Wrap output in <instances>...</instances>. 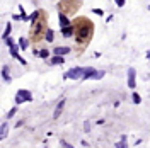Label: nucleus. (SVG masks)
Segmentation results:
<instances>
[{"instance_id": "f257e3e1", "label": "nucleus", "mask_w": 150, "mask_h": 148, "mask_svg": "<svg viewBox=\"0 0 150 148\" xmlns=\"http://www.w3.org/2000/svg\"><path fill=\"white\" fill-rule=\"evenodd\" d=\"M74 26V37H75V48L77 53L85 51V48L89 46L91 39L94 34V24L91 22L89 17H77L75 20H72Z\"/></svg>"}, {"instance_id": "f03ea898", "label": "nucleus", "mask_w": 150, "mask_h": 148, "mask_svg": "<svg viewBox=\"0 0 150 148\" xmlns=\"http://www.w3.org/2000/svg\"><path fill=\"white\" fill-rule=\"evenodd\" d=\"M48 29V14L44 10L39 9V16L34 22H31V31H29V41L38 44L39 41H43L44 31Z\"/></svg>"}, {"instance_id": "7ed1b4c3", "label": "nucleus", "mask_w": 150, "mask_h": 148, "mask_svg": "<svg viewBox=\"0 0 150 148\" xmlns=\"http://www.w3.org/2000/svg\"><path fill=\"white\" fill-rule=\"evenodd\" d=\"M80 5H82L80 0H60L58 2V12H61V14L70 17L80 9Z\"/></svg>"}, {"instance_id": "20e7f679", "label": "nucleus", "mask_w": 150, "mask_h": 148, "mask_svg": "<svg viewBox=\"0 0 150 148\" xmlns=\"http://www.w3.org/2000/svg\"><path fill=\"white\" fill-rule=\"evenodd\" d=\"M33 100V95L29 90L26 89H19L17 94H16V104H22V102H31Z\"/></svg>"}, {"instance_id": "39448f33", "label": "nucleus", "mask_w": 150, "mask_h": 148, "mask_svg": "<svg viewBox=\"0 0 150 148\" xmlns=\"http://www.w3.org/2000/svg\"><path fill=\"white\" fill-rule=\"evenodd\" d=\"M9 48H10V55L14 56V58H17V61H20V65H27V61L19 55V46L16 44V43H14L12 46H9Z\"/></svg>"}, {"instance_id": "423d86ee", "label": "nucleus", "mask_w": 150, "mask_h": 148, "mask_svg": "<svg viewBox=\"0 0 150 148\" xmlns=\"http://www.w3.org/2000/svg\"><path fill=\"white\" fill-rule=\"evenodd\" d=\"M80 75H82V68H70L67 73L63 75L65 78H72V80H77V78H80Z\"/></svg>"}, {"instance_id": "0eeeda50", "label": "nucleus", "mask_w": 150, "mask_h": 148, "mask_svg": "<svg viewBox=\"0 0 150 148\" xmlns=\"http://www.w3.org/2000/svg\"><path fill=\"white\" fill-rule=\"evenodd\" d=\"M136 72H135V68H130L128 70V87L130 89H135L136 87Z\"/></svg>"}, {"instance_id": "6e6552de", "label": "nucleus", "mask_w": 150, "mask_h": 148, "mask_svg": "<svg viewBox=\"0 0 150 148\" xmlns=\"http://www.w3.org/2000/svg\"><path fill=\"white\" fill-rule=\"evenodd\" d=\"M72 51L70 46H58V48H53V55H60V56H65Z\"/></svg>"}, {"instance_id": "1a4fd4ad", "label": "nucleus", "mask_w": 150, "mask_h": 148, "mask_svg": "<svg viewBox=\"0 0 150 148\" xmlns=\"http://www.w3.org/2000/svg\"><path fill=\"white\" fill-rule=\"evenodd\" d=\"M60 33H61L63 37H74V26H72V24H70V26H65V27L60 29Z\"/></svg>"}, {"instance_id": "9d476101", "label": "nucleus", "mask_w": 150, "mask_h": 148, "mask_svg": "<svg viewBox=\"0 0 150 148\" xmlns=\"http://www.w3.org/2000/svg\"><path fill=\"white\" fill-rule=\"evenodd\" d=\"M58 20H60V26L61 27H65V26H70L72 24V20L68 16H65V14H61V12H58Z\"/></svg>"}, {"instance_id": "9b49d317", "label": "nucleus", "mask_w": 150, "mask_h": 148, "mask_svg": "<svg viewBox=\"0 0 150 148\" xmlns=\"http://www.w3.org/2000/svg\"><path fill=\"white\" fill-rule=\"evenodd\" d=\"M63 63H65V60L60 55H53L50 58V65H63Z\"/></svg>"}, {"instance_id": "f8f14e48", "label": "nucleus", "mask_w": 150, "mask_h": 148, "mask_svg": "<svg viewBox=\"0 0 150 148\" xmlns=\"http://www.w3.org/2000/svg\"><path fill=\"white\" fill-rule=\"evenodd\" d=\"M65 102H67L65 99H61V100L58 102V107L55 109V116H53L55 119H56V117H60V114H61V111H63V107H65Z\"/></svg>"}, {"instance_id": "ddd939ff", "label": "nucleus", "mask_w": 150, "mask_h": 148, "mask_svg": "<svg viewBox=\"0 0 150 148\" xmlns=\"http://www.w3.org/2000/svg\"><path fill=\"white\" fill-rule=\"evenodd\" d=\"M104 75H106V72H104V70H94L89 78H94V80H101Z\"/></svg>"}, {"instance_id": "4468645a", "label": "nucleus", "mask_w": 150, "mask_h": 148, "mask_svg": "<svg viewBox=\"0 0 150 148\" xmlns=\"http://www.w3.org/2000/svg\"><path fill=\"white\" fill-rule=\"evenodd\" d=\"M19 50H29V41L26 37H20L19 39Z\"/></svg>"}, {"instance_id": "2eb2a0df", "label": "nucleus", "mask_w": 150, "mask_h": 148, "mask_svg": "<svg viewBox=\"0 0 150 148\" xmlns=\"http://www.w3.org/2000/svg\"><path fill=\"white\" fill-rule=\"evenodd\" d=\"M92 72H94V68H91V67H87V68H82V75H80V77H82L84 80H87V78L91 77V73H92Z\"/></svg>"}, {"instance_id": "dca6fc26", "label": "nucleus", "mask_w": 150, "mask_h": 148, "mask_svg": "<svg viewBox=\"0 0 150 148\" xmlns=\"http://www.w3.org/2000/svg\"><path fill=\"white\" fill-rule=\"evenodd\" d=\"M44 39H46L48 43H51V41L55 39V33H53L51 29H46V31H44Z\"/></svg>"}, {"instance_id": "f3484780", "label": "nucleus", "mask_w": 150, "mask_h": 148, "mask_svg": "<svg viewBox=\"0 0 150 148\" xmlns=\"http://www.w3.org/2000/svg\"><path fill=\"white\" fill-rule=\"evenodd\" d=\"M2 77H3L5 82H10V75H9V67H7V65L2 68Z\"/></svg>"}, {"instance_id": "a211bd4d", "label": "nucleus", "mask_w": 150, "mask_h": 148, "mask_svg": "<svg viewBox=\"0 0 150 148\" xmlns=\"http://www.w3.org/2000/svg\"><path fill=\"white\" fill-rule=\"evenodd\" d=\"M10 31H12V24L9 22V24L5 26V29H3V34H2V37H3V39H5V37H9V36H10Z\"/></svg>"}, {"instance_id": "6ab92c4d", "label": "nucleus", "mask_w": 150, "mask_h": 148, "mask_svg": "<svg viewBox=\"0 0 150 148\" xmlns=\"http://www.w3.org/2000/svg\"><path fill=\"white\" fill-rule=\"evenodd\" d=\"M36 55L41 56V58H48V56H50V51H48L46 48H43V50H39V51H38Z\"/></svg>"}, {"instance_id": "aec40b11", "label": "nucleus", "mask_w": 150, "mask_h": 148, "mask_svg": "<svg viewBox=\"0 0 150 148\" xmlns=\"http://www.w3.org/2000/svg\"><path fill=\"white\" fill-rule=\"evenodd\" d=\"M38 16H39V10H36V12H33L31 16H27V22H34L38 19Z\"/></svg>"}, {"instance_id": "412c9836", "label": "nucleus", "mask_w": 150, "mask_h": 148, "mask_svg": "<svg viewBox=\"0 0 150 148\" xmlns=\"http://www.w3.org/2000/svg\"><path fill=\"white\" fill-rule=\"evenodd\" d=\"M123 147H126V136H123V138L116 143V148H123Z\"/></svg>"}, {"instance_id": "4be33fe9", "label": "nucleus", "mask_w": 150, "mask_h": 148, "mask_svg": "<svg viewBox=\"0 0 150 148\" xmlns=\"http://www.w3.org/2000/svg\"><path fill=\"white\" fill-rule=\"evenodd\" d=\"M133 102H135V104H140V102H142V97L136 92H133Z\"/></svg>"}, {"instance_id": "5701e85b", "label": "nucleus", "mask_w": 150, "mask_h": 148, "mask_svg": "<svg viewBox=\"0 0 150 148\" xmlns=\"http://www.w3.org/2000/svg\"><path fill=\"white\" fill-rule=\"evenodd\" d=\"M16 112H17V107H12L10 111L7 112V117H14V116H16Z\"/></svg>"}, {"instance_id": "b1692460", "label": "nucleus", "mask_w": 150, "mask_h": 148, "mask_svg": "<svg viewBox=\"0 0 150 148\" xmlns=\"http://www.w3.org/2000/svg\"><path fill=\"white\" fill-rule=\"evenodd\" d=\"M5 44H7V46H12V44H14V39H10V37H5Z\"/></svg>"}, {"instance_id": "393cba45", "label": "nucleus", "mask_w": 150, "mask_h": 148, "mask_svg": "<svg viewBox=\"0 0 150 148\" xmlns=\"http://www.w3.org/2000/svg\"><path fill=\"white\" fill-rule=\"evenodd\" d=\"M94 14H97V16H102V14H104V12H102V10H101V9H94Z\"/></svg>"}, {"instance_id": "a878e982", "label": "nucleus", "mask_w": 150, "mask_h": 148, "mask_svg": "<svg viewBox=\"0 0 150 148\" xmlns=\"http://www.w3.org/2000/svg\"><path fill=\"white\" fill-rule=\"evenodd\" d=\"M116 5H118V7H123V5H125V0H116Z\"/></svg>"}, {"instance_id": "bb28decb", "label": "nucleus", "mask_w": 150, "mask_h": 148, "mask_svg": "<svg viewBox=\"0 0 150 148\" xmlns=\"http://www.w3.org/2000/svg\"><path fill=\"white\" fill-rule=\"evenodd\" d=\"M60 143H61V147H72V145H70V143H67V141H63V140H61V141H60Z\"/></svg>"}]
</instances>
